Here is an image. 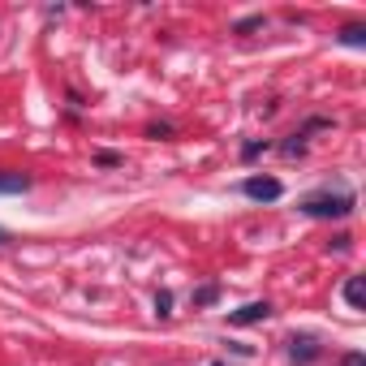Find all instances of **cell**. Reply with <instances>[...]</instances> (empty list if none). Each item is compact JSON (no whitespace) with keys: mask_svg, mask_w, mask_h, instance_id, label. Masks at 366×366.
Segmentation results:
<instances>
[{"mask_svg":"<svg viewBox=\"0 0 366 366\" xmlns=\"http://www.w3.org/2000/svg\"><path fill=\"white\" fill-rule=\"evenodd\" d=\"M319 353H323V349H319V336H310V332H302V336H289V358L298 362V366H310Z\"/></svg>","mask_w":366,"mask_h":366,"instance_id":"obj_3","label":"cell"},{"mask_svg":"<svg viewBox=\"0 0 366 366\" xmlns=\"http://www.w3.org/2000/svg\"><path fill=\"white\" fill-rule=\"evenodd\" d=\"M31 177L26 173H0V194H26Z\"/></svg>","mask_w":366,"mask_h":366,"instance_id":"obj_6","label":"cell"},{"mask_svg":"<svg viewBox=\"0 0 366 366\" xmlns=\"http://www.w3.org/2000/svg\"><path fill=\"white\" fill-rule=\"evenodd\" d=\"M155 314H160V319H168V314H173V293H168V289L155 293Z\"/></svg>","mask_w":366,"mask_h":366,"instance_id":"obj_8","label":"cell"},{"mask_svg":"<svg viewBox=\"0 0 366 366\" xmlns=\"http://www.w3.org/2000/svg\"><path fill=\"white\" fill-rule=\"evenodd\" d=\"M263 22H267L263 13H254V17H241L237 26H233V35H250V31H259V26H263Z\"/></svg>","mask_w":366,"mask_h":366,"instance_id":"obj_9","label":"cell"},{"mask_svg":"<svg viewBox=\"0 0 366 366\" xmlns=\"http://www.w3.org/2000/svg\"><path fill=\"white\" fill-rule=\"evenodd\" d=\"M345 302H349V310H362V306H366V284H362V276H349V280H345Z\"/></svg>","mask_w":366,"mask_h":366,"instance_id":"obj_5","label":"cell"},{"mask_svg":"<svg viewBox=\"0 0 366 366\" xmlns=\"http://www.w3.org/2000/svg\"><path fill=\"white\" fill-rule=\"evenodd\" d=\"M340 43H345V47H362L366 43V26H345V31H340Z\"/></svg>","mask_w":366,"mask_h":366,"instance_id":"obj_7","label":"cell"},{"mask_svg":"<svg viewBox=\"0 0 366 366\" xmlns=\"http://www.w3.org/2000/svg\"><path fill=\"white\" fill-rule=\"evenodd\" d=\"M280 151H284L289 160H293V155H302V151H306V138H298V134H293V138H289V142L280 146Z\"/></svg>","mask_w":366,"mask_h":366,"instance_id":"obj_13","label":"cell"},{"mask_svg":"<svg viewBox=\"0 0 366 366\" xmlns=\"http://www.w3.org/2000/svg\"><path fill=\"white\" fill-rule=\"evenodd\" d=\"M267 151V142H246V146H241V160H259Z\"/></svg>","mask_w":366,"mask_h":366,"instance_id":"obj_14","label":"cell"},{"mask_svg":"<svg viewBox=\"0 0 366 366\" xmlns=\"http://www.w3.org/2000/svg\"><path fill=\"white\" fill-rule=\"evenodd\" d=\"M241 194L254 199V203H276L280 194H284V185L276 177H246V181H241Z\"/></svg>","mask_w":366,"mask_h":366,"instance_id":"obj_2","label":"cell"},{"mask_svg":"<svg viewBox=\"0 0 366 366\" xmlns=\"http://www.w3.org/2000/svg\"><path fill=\"white\" fill-rule=\"evenodd\" d=\"M267 314H272V302H250V306H241V310H233V314H229V323H237V328H246V323H263Z\"/></svg>","mask_w":366,"mask_h":366,"instance_id":"obj_4","label":"cell"},{"mask_svg":"<svg viewBox=\"0 0 366 366\" xmlns=\"http://www.w3.org/2000/svg\"><path fill=\"white\" fill-rule=\"evenodd\" d=\"M146 134H151V138H168V134H173V125H151Z\"/></svg>","mask_w":366,"mask_h":366,"instance_id":"obj_16","label":"cell"},{"mask_svg":"<svg viewBox=\"0 0 366 366\" xmlns=\"http://www.w3.org/2000/svg\"><path fill=\"white\" fill-rule=\"evenodd\" d=\"M215 298H220V284H203L199 293H194V306H211Z\"/></svg>","mask_w":366,"mask_h":366,"instance_id":"obj_11","label":"cell"},{"mask_svg":"<svg viewBox=\"0 0 366 366\" xmlns=\"http://www.w3.org/2000/svg\"><path fill=\"white\" fill-rule=\"evenodd\" d=\"M353 207H358V199L349 190H340V194L323 190V194H310V199L298 203V211L310 220H345V215H353Z\"/></svg>","mask_w":366,"mask_h":366,"instance_id":"obj_1","label":"cell"},{"mask_svg":"<svg viewBox=\"0 0 366 366\" xmlns=\"http://www.w3.org/2000/svg\"><path fill=\"white\" fill-rule=\"evenodd\" d=\"M340 366H366V353H358V349H349L345 358H340Z\"/></svg>","mask_w":366,"mask_h":366,"instance_id":"obj_15","label":"cell"},{"mask_svg":"<svg viewBox=\"0 0 366 366\" xmlns=\"http://www.w3.org/2000/svg\"><path fill=\"white\" fill-rule=\"evenodd\" d=\"M0 246H9V229H0Z\"/></svg>","mask_w":366,"mask_h":366,"instance_id":"obj_17","label":"cell"},{"mask_svg":"<svg viewBox=\"0 0 366 366\" xmlns=\"http://www.w3.org/2000/svg\"><path fill=\"white\" fill-rule=\"evenodd\" d=\"M314 130H332V121H328V116H310V121H306V125L298 130V138H310Z\"/></svg>","mask_w":366,"mask_h":366,"instance_id":"obj_10","label":"cell"},{"mask_svg":"<svg viewBox=\"0 0 366 366\" xmlns=\"http://www.w3.org/2000/svg\"><path fill=\"white\" fill-rule=\"evenodd\" d=\"M211 366H224V362H211Z\"/></svg>","mask_w":366,"mask_h":366,"instance_id":"obj_18","label":"cell"},{"mask_svg":"<svg viewBox=\"0 0 366 366\" xmlns=\"http://www.w3.org/2000/svg\"><path fill=\"white\" fill-rule=\"evenodd\" d=\"M95 164H100V168H121L125 160H121L116 151H95Z\"/></svg>","mask_w":366,"mask_h":366,"instance_id":"obj_12","label":"cell"}]
</instances>
